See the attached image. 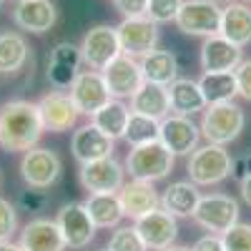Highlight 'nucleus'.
<instances>
[{
  "label": "nucleus",
  "mask_w": 251,
  "mask_h": 251,
  "mask_svg": "<svg viewBox=\"0 0 251 251\" xmlns=\"http://www.w3.org/2000/svg\"><path fill=\"white\" fill-rule=\"evenodd\" d=\"M46 133L38 103L8 100L0 106V149L8 153H25L35 149Z\"/></svg>",
  "instance_id": "obj_1"
},
{
  "label": "nucleus",
  "mask_w": 251,
  "mask_h": 251,
  "mask_svg": "<svg viewBox=\"0 0 251 251\" xmlns=\"http://www.w3.org/2000/svg\"><path fill=\"white\" fill-rule=\"evenodd\" d=\"M176 156L166 149L161 141H151L143 146H133L126 156V174L136 181L156 183L163 181L166 176H171Z\"/></svg>",
  "instance_id": "obj_2"
},
{
  "label": "nucleus",
  "mask_w": 251,
  "mask_h": 251,
  "mask_svg": "<svg viewBox=\"0 0 251 251\" xmlns=\"http://www.w3.org/2000/svg\"><path fill=\"white\" fill-rule=\"evenodd\" d=\"M246 126V113L241 106H236L234 100L226 103H211L206 106L203 116H201V136L206 138V143L214 146H228L231 141H236Z\"/></svg>",
  "instance_id": "obj_3"
},
{
  "label": "nucleus",
  "mask_w": 251,
  "mask_h": 251,
  "mask_svg": "<svg viewBox=\"0 0 251 251\" xmlns=\"http://www.w3.org/2000/svg\"><path fill=\"white\" fill-rule=\"evenodd\" d=\"M231 166L234 158L226 151V146L206 143L188 156L186 161V174L188 181L196 186H216L226 178H231Z\"/></svg>",
  "instance_id": "obj_4"
},
{
  "label": "nucleus",
  "mask_w": 251,
  "mask_h": 251,
  "mask_svg": "<svg viewBox=\"0 0 251 251\" xmlns=\"http://www.w3.org/2000/svg\"><path fill=\"white\" fill-rule=\"evenodd\" d=\"M18 171H20V178L25 181L28 188H40V191H46V188H50L60 178L63 161L53 149L35 146V149L23 153V158H20V163H18Z\"/></svg>",
  "instance_id": "obj_5"
},
{
  "label": "nucleus",
  "mask_w": 251,
  "mask_h": 251,
  "mask_svg": "<svg viewBox=\"0 0 251 251\" xmlns=\"http://www.w3.org/2000/svg\"><path fill=\"white\" fill-rule=\"evenodd\" d=\"M194 221L208 234H226L234 224H239V201L228 194H206L201 196Z\"/></svg>",
  "instance_id": "obj_6"
},
{
  "label": "nucleus",
  "mask_w": 251,
  "mask_h": 251,
  "mask_svg": "<svg viewBox=\"0 0 251 251\" xmlns=\"http://www.w3.org/2000/svg\"><path fill=\"white\" fill-rule=\"evenodd\" d=\"M221 5L216 0H183L176 15V25L181 33L194 38H211L219 35L221 25Z\"/></svg>",
  "instance_id": "obj_7"
},
{
  "label": "nucleus",
  "mask_w": 251,
  "mask_h": 251,
  "mask_svg": "<svg viewBox=\"0 0 251 251\" xmlns=\"http://www.w3.org/2000/svg\"><path fill=\"white\" fill-rule=\"evenodd\" d=\"M116 33H118L121 53L131 55V58H138V60L146 53L156 50L158 38H161L158 25L151 18H123L116 25Z\"/></svg>",
  "instance_id": "obj_8"
},
{
  "label": "nucleus",
  "mask_w": 251,
  "mask_h": 251,
  "mask_svg": "<svg viewBox=\"0 0 251 251\" xmlns=\"http://www.w3.org/2000/svg\"><path fill=\"white\" fill-rule=\"evenodd\" d=\"M68 96L73 98L78 113L88 116V118L113 100V96L106 86V78H103L100 71H80L73 80Z\"/></svg>",
  "instance_id": "obj_9"
},
{
  "label": "nucleus",
  "mask_w": 251,
  "mask_h": 251,
  "mask_svg": "<svg viewBox=\"0 0 251 251\" xmlns=\"http://www.w3.org/2000/svg\"><path fill=\"white\" fill-rule=\"evenodd\" d=\"M55 224H58L63 241H66L68 249H86L96 239V224L91 221L86 206L80 201L63 203L55 214Z\"/></svg>",
  "instance_id": "obj_10"
},
{
  "label": "nucleus",
  "mask_w": 251,
  "mask_h": 251,
  "mask_svg": "<svg viewBox=\"0 0 251 251\" xmlns=\"http://www.w3.org/2000/svg\"><path fill=\"white\" fill-rule=\"evenodd\" d=\"M78 181L88 194H118L126 183V166L113 156L83 163L78 171Z\"/></svg>",
  "instance_id": "obj_11"
},
{
  "label": "nucleus",
  "mask_w": 251,
  "mask_h": 251,
  "mask_svg": "<svg viewBox=\"0 0 251 251\" xmlns=\"http://www.w3.org/2000/svg\"><path fill=\"white\" fill-rule=\"evenodd\" d=\"M121 55L116 25H93L80 40V58L91 71H103L113 58Z\"/></svg>",
  "instance_id": "obj_12"
},
{
  "label": "nucleus",
  "mask_w": 251,
  "mask_h": 251,
  "mask_svg": "<svg viewBox=\"0 0 251 251\" xmlns=\"http://www.w3.org/2000/svg\"><path fill=\"white\" fill-rule=\"evenodd\" d=\"M100 73H103V78H106V86H108V91L116 100H126V98L131 100L133 93L146 83L143 71H141V60L126 55V53L113 58Z\"/></svg>",
  "instance_id": "obj_13"
},
{
  "label": "nucleus",
  "mask_w": 251,
  "mask_h": 251,
  "mask_svg": "<svg viewBox=\"0 0 251 251\" xmlns=\"http://www.w3.org/2000/svg\"><path fill=\"white\" fill-rule=\"evenodd\" d=\"M138 236L143 239L146 249L149 251H161V249H169L176 244L178 239V219L171 216L169 211H163V208H153L149 211L146 216L136 219L133 221Z\"/></svg>",
  "instance_id": "obj_14"
},
{
  "label": "nucleus",
  "mask_w": 251,
  "mask_h": 251,
  "mask_svg": "<svg viewBox=\"0 0 251 251\" xmlns=\"http://www.w3.org/2000/svg\"><path fill=\"white\" fill-rule=\"evenodd\" d=\"M158 141H161L174 156H191V153L199 149L201 128H199V123H194V118L169 113V116L161 121Z\"/></svg>",
  "instance_id": "obj_15"
},
{
  "label": "nucleus",
  "mask_w": 251,
  "mask_h": 251,
  "mask_svg": "<svg viewBox=\"0 0 251 251\" xmlns=\"http://www.w3.org/2000/svg\"><path fill=\"white\" fill-rule=\"evenodd\" d=\"M38 111L43 128L50 133H66L78 123V108L68 93L63 91H48L46 96H40L38 100Z\"/></svg>",
  "instance_id": "obj_16"
},
{
  "label": "nucleus",
  "mask_w": 251,
  "mask_h": 251,
  "mask_svg": "<svg viewBox=\"0 0 251 251\" xmlns=\"http://www.w3.org/2000/svg\"><path fill=\"white\" fill-rule=\"evenodd\" d=\"M241 48L234 46L231 40H226L224 35H211L203 38L201 50H199V63L203 73H231L241 63Z\"/></svg>",
  "instance_id": "obj_17"
},
{
  "label": "nucleus",
  "mask_w": 251,
  "mask_h": 251,
  "mask_svg": "<svg viewBox=\"0 0 251 251\" xmlns=\"http://www.w3.org/2000/svg\"><path fill=\"white\" fill-rule=\"evenodd\" d=\"M10 15L20 30L33 35L48 33L58 20V10L50 0H18Z\"/></svg>",
  "instance_id": "obj_18"
},
{
  "label": "nucleus",
  "mask_w": 251,
  "mask_h": 251,
  "mask_svg": "<svg viewBox=\"0 0 251 251\" xmlns=\"http://www.w3.org/2000/svg\"><path fill=\"white\" fill-rule=\"evenodd\" d=\"M116 151V141L108 138L106 133H100L93 123L88 126H80L78 131H73L71 138V153L73 158L83 166V163H91V161H100V158H108Z\"/></svg>",
  "instance_id": "obj_19"
},
{
  "label": "nucleus",
  "mask_w": 251,
  "mask_h": 251,
  "mask_svg": "<svg viewBox=\"0 0 251 251\" xmlns=\"http://www.w3.org/2000/svg\"><path fill=\"white\" fill-rule=\"evenodd\" d=\"M23 251H66V241L55 224V219H30L18 236Z\"/></svg>",
  "instance_id": "obj_20"
},
{
  "label": "nucleus",
  "mask_w": 251,
  "mask_h": 251,
  "mask_svg": "<svg viewBox=\"0 0 251 251\" xmlns=\"http://www.w3.org/2000/svg\"><path fill=\"white\" fill-rule=\"evenodd\" d=\"M116 196H118V203H121L123 219H133V221L161 206V196L156 194L153 183L136 181V178H131L128 183H123Z\"/></svg>",
  "instance_id": "obj_21"
},
{
  "label": "nucleus",
  "mask_w": 251,
  "mask_h": 251,
  "mask_svg": "<svg viewBox=\"0 0 251 251\" xmlns=\"http://www.w3.org/2000/svg\"><path fill=\"white\" fill-rule=\"evenodd\" d=\"M199 201H201V191L191 181H174L161 194V208L176 219H194Z\"/></svg>",
  "instance_id": "obj_22"
},
{
  "label": "nucleus",
  "mask_w": 251,
  "mask_h": 251,
  "mask_svg": "<svg viewBox=\"0 0 251 251\" xmlns=\"http://www.w3.org/2000/svg\"><path fill=\"white\" fill-rule=\"evenodd\" d=\"M219 35L231 40L234 46L244 48L251 43V5L246 3H228L221 10Z\"/></svg>",
  "instance_id": "obj_23"
},
{
  "label": "nucleus",
  "mask_w": 251,
  "mask_h": 251,
  "mask_svg": "<svg viewBox=\"0 0 251 251\" xmlns=\"http://www.w3.org/2000/svg\"><path fill=\"white\" fill-rule=\"evenodd\" d=\"M169 103H171V113L174 116H188L191 118L199 111H206V98L201 93L199 80L191 78H176L169 86Z\"/></svg>",
  "instance_id": "obj_24"
},
{
  "label": "nucleus",
  "mask_w": 251,
  "mask_h": 251,
  "mask_svg": "<svg viewBox=\"0 0 251 251\" xmlns=\"http://www.w3.org/2000/svg\"><path fill=\"white\" fill-rule=\"evenodd\" d=\"M131 111L141 113V116H149V118H156V121H163L171 113L169 88L156 86V83H143L131 98Z\"/></svg>",
  "instance_id": "obj_25"
},
{
  "label": "nucleus",
  "mask_w": 251,
  "mask_h": 251,
  "mask_svg": "<svg viewBox=\"0 0 251 251\" xmlns=\"http://www.w3.org/2000/svg\"><path fill=\"white\" fill-rule=\"evenodd\" d=\"M141 71L146 83H156V86H166L178 78V60L171 50H151L141 58Z\"/></svg>",
  "instance_id": "obj_26"
},
{
  "label": "nucleus",
  "mask_w": 251,
  "mask_h": 251,
  "mask_svg": "<svg viewBox=\"0 0 251 251\" xmlns=\"http://www.w3.org/2000/svg\"><path fill=\"white\" fill-rule=\"evenodd\" d=\"M30 58V46L25 35L3 30L0 33V75H15L25 68Z\"/></svg>",
  "instance_id": "obj_27"
},
{
  "label": "nucleus",
  "mask_w": 251,
  "mask_h": 251,
  "mask_svg": "<svg viewBox=\"0 0 251 251\" xmlns=\"http://www.w3.org/2000/svg\"><path fill=\"white\" fill-rule=\"evenodd\" d=\"M83 206H86V211H88L91 221L96 224V228H118V224L123 219L116 194H88Z\"/></svg>",
  "instance_id": "obj_28"
},
{
  "label": "nucleus",
  "mask_w": 251,
  "mask_h": 251,
  "mask_svg": "<svg viewBox=\"0 0 251 251\" xmlns=\"http://www.w3.org/2000/svg\"><path fill=\"white\" fill-rule=\"evenodd\" d=\"M128 118H131V108L126 106L123 100H111L108 106H103L98 113L91 116V123L100 133H106L108 138L118 141L126 136V126H128Z\"/></svg>",
  "instance_id": "obj_29"
},
{
  "label": "nucleus",
  "mask_w": 251,
  "mask_h": 251,
  "mask_svg": "<svg viewBox=\"0 0 251 251\" xmlns=\"http://www.w3.org/2000/svg\"><path fill=\"white\" fill-rule=\"evenodd\" d=\"M199 86H201V93H203L208 106H211V103L234 100V96H239L234 71L231 73H203L199 78Z\"/></svg>",
  "instance_id": "obj_30"
},
{
  "label": "nucleus",
  "mask_w": 251,
  "mask_h": 251,
  "mask_svg": "<svg viewBox=\"0 0 251 251\" xmlns=\"http://www.w3.org/2000/svg\"><path fill=\"white\" fill-rule=\"evenodd\" d=\"M158 131H161V121L131 111V118H128V126H126V136L123 138L128 141V146L133 149V146L158 141Z\"/></svg>",
  "instance_id": "obj_31"
},
{
  "label": "nucleus",
  "mask_w": 251,
  "mask_h": 251,
  "mask_svg": "<svg viewBox=\"0 0 251 251\" xmlns=\"http://www.w3.org/2000/svg\"><path fill=\"white\" fill-rule=\"evenodd\" d=\"M108 249L111 251H149L146 244H143V239L138 236L136 226H118L111 234Z\"/></svg>",
  "instance_id": "obj_32"
},
{
  "label": "nucleus",
  "mask_w": 251,
  "mask_h": 251,
  "mask_svg": "<svg viewBox=\"0 0 251 251\" xmlns=\"http://www.w3.org/2000/svg\"><path fill=\"white\" fill-rule=\"evenodd\" d=\"M183 5V0H149V10H146V18H151L156 25L161 23H176V15Z\"/></svg>",
  "instance_id": "obj_33"
},
{
  "label": "nucleus",
  "mask_w": 251,
  "mask_h": 251,
  "mask_svg": "<svg viewBox=\"0 0 251 251\" xmlns=\"http://www.w3.org/2000/svg\"><path fill=\"white\" fill-rule=\"evenodd\" d=\"M226 251H251V224H234L226 234H221Z\"/></svg>",
  "instance_id": "obj_34"
},
{
  "label": "nucleus",
  "mask_w": 251,
  "mask_h": 251,
  "mask_svg": "<svg viewBox=\"0 0 251 251\" xmlns=\"http://www.w3.org/2000/svg\"><path fill=\"white\" fill-rule=\"evenodd\" d=\"M50 63H58V66H68V68H75L83 63L80 58V46L71 43V40H60V43L50 50Z\"/></svg>",
  "instance_id": "obj_35"
},
{
  "label": "nucleus",
  "mask_w": 251,
  "mask_h": 251,
  "mask_svg": "<svg viewBox=\"0 0 251 251\" xmlns=\"http://www.w3.org/2000/svg\"><path fill=\"white\" fill-rule=\"evenodd\" d=\"M18 231V208L0 196V241H13Z\"/></svg>",
  "instance_id": "obj_36"
},
{
  "label": "nucleus",
  "mask_w": 251,
  "mask_h": 251,
  "mask_svg": "<svg viewBox=\"0 0 251 251\" xmlns=\"http://www.w3.org/2000/svg\"><path fill=\"white\" fill-rule=\"evenodd\" d=\"M80 71L75 68H68V66H58V63H50L48 60V80L55 91H63V88H71L73 80Z\"/></svg>",
  "instance_id": "obj_37"
},
{
  "label": "nucleus",
  "mask_w": 251,
  "mask_h": 251,
  "mask_svg": "<svg viewBox=\"0 0 251 251\" xmlns=\"http://www.w3.org/2000/svg\"><path fill=\"white\" fill-rule=\"evenodd\" d=\"M46 203H48V196L40 188H28V191H20L18 196V206L23 211H43Z\"/></svg>",
  "instance_id": "obj_38"
},
{
  "label": "nucleus",
  "mask_w": 251,
  "mask_h": 251,
  "mask_svg": "<svg viewBox=\"0 0 251 251\" xmlns=\"http://www.w3.org/2000/svg\"><path fill=\"white\" fill-rule=\"evenodd\" d=\"M234 75H236L239 96H241L244 100H251V58H246V60L239 63L236 71H234Z\"/></svg>",
  "instance_id": "obj_39"
},
{
  "label": "nucleus",
  "mask_w": 251,
  "mask_h": 251,
  "mask_svg": "<svg viewBox=\"0 0 251 251\" xmlns=\"http://www.w3.org/2000/svg\"><path fill=\"white\" fill-rule=\"evenodd\" d=\"M113 5L123 18H146L149 0H113Z\"/></svg>",
  "instance_id": "obj_40"
},
{
  "label": "nucleus",
  "mask_w": 251,
  "mask_h": 251,
  "mask_svg": "<svg viewBox=\"0 0 251 251\" xmlns=\"http://www.w3.org/2000/svg\"><path fill=\"white\" fill-rule=\"evenodd\" d=\"M191 251H226V249H224L221 236H216V234H206V236H201V239L194 241Z\"/></svg>",
  "instance_id": "obj_41"
},
{
  "label": "nucleus",
  "mask_w": 251,
  "mask_h": 251,
  "mask_svg": "<svg viewBox=\"0 0 251 251\" xmlns=\"http://www.w3.org/2000/svg\"><path fill=\"white\" fill-rule=\"evenodd\" d=\"M231 178H234V181H239V183L246 178V171H244V161H241V158H234V166H231Z\"/></svg>",
  "instance_id": "obj_42"
},
{
  "label": "nucleus",
  "mask_w": 251,
  "mask_h": 251,
  "mask_svg": "<svg viewBox=\"0 0 251 251\" xmlns=\"http://www.w3.org/2000/svg\"><path fill=\"white\" fill-rule=\"evenodd\" d=\"M239 191H241V199L251 206V176H249V178H244V181L239 183Z\"/></svg>",
  "instance_id": "obj_43"
},
{
  "label": "nucleus",
  "mask_w": 251,
  "mask_h": 251,
  "mask_svg": "<svg viewBox=\"0 0 251 251\" xmlns=\"http://www.w3.org/2000/svg\"><path fill=\"white\" fill-rule=\"evenodd\" d=\"M0 251H23L18 241H0Z\"/></svg>",
  "instance_id": "obj_44"
},
{
  "label": "nucleus",
  "mask_w": 251,
  "mask_h": 251,
  "mask_svg": "<svg viewBox=\"0 0 251 251\" xmlns=\"http://www.w3.org/2000/svg\"><path fill=\"white\" fill-rule=\"evenodd\" d=\"M241 161H244V171H246V178H249V176H251V153L244 156Z\"/></svg>",
  "instance_id": "obj_45"
},
{
  "label": "nucleus",
  "mask_w": 251,
  "mask_h": 251,
  "mask_svg": "<svg viewBox=\"0 0 251 251\" xmlns=\"http://www.w3.org/2000/svg\"><path fill=\"white\" fill-rule=\"evenodd\" d=\"M161 251H191V246H178V244H174V246H169V249H161Z\"/></svg>",
  "instance_id": "obj_46"
},
{
  "label": "nucleus",
  "mask_w": 251,
  "mask_h": 251,
  "mask_svg": "<svg viewBox=\"0 0 251 251\" xmlns=\"http://www.w3.org/2000/svg\"><path fill=\"white\" fill-rule=\"evenodd\" d=\"M216 3H226L228 5V3H236V0H216Z\"/></svg>",
  "instance_id": "obj_47"
},
{
  "label": "nucleus",
  "mask_w": 251,
  "mask_h": 251,
  "mask_svg": "<svg viewBox=\"0 0 251 251\" xmlns=\"http://www.w3.org/2000/svg\"><path fill=\"white\" fill-rule=\"evenodd\" d=\"M98 251H111V249H108V246H106V249H98Z\"/></svg>",
  "instance_id": "obj_48"
},
{
  "label": "nucleus",
  "mask_w": 251,
  "mask_h": 251,
  "mask_svg": "<svg viewBox=\"0 0 251 251\" xmlns=\"http://www.w3.org/2000/svg\"><path fill=\"white\" fill-rule=\"evenodd\" d=\"M3 5H5V0H0V8H3Z\"/></svg>",
  "instance_id": "obj_49"
},
{
  "label": "nucleus",
  "mask_w": 251,
  "mask_h": 251,
  "mask_svg": "<svg viewBox=\"0 0 251 251\" xmlns=\"http://www.w3.org/2000/svg\"><path fill=\"white\" fill-rule=\"evenodd\" d=\"M246 5H251V0H246Z\"/></svg>",
  "instance_id": "obj_50"
},
{
  "label": "nucleus",
  "mask_w": 251,
  "mask_h": 251,
  "mask_svg": "<svg viewBox=\"0 0 251 251\" xmlns=\"http://www.w3.org/2000/svg\"><path fill=\"white\" fill-rule=\"evenodd\" d=\"M0 183H3V176H0Z\"/></svg>",
  "instance_id": "obj_51"
},
{
  "label": "nucleus",
  "mask_w": 251,
  "mask_h": 251,
  "mask_svg": "<svg viewBox=\"0 0 251 251\" xmlns=\"http://www.w3.org/2000/svg\"><path fill=\"white\" fill-rule=\"evenodd\" d=\"M15 3H18V0H15Z\"/></svg>",
  "instance_id": "obj_52"
}]
</instances>
